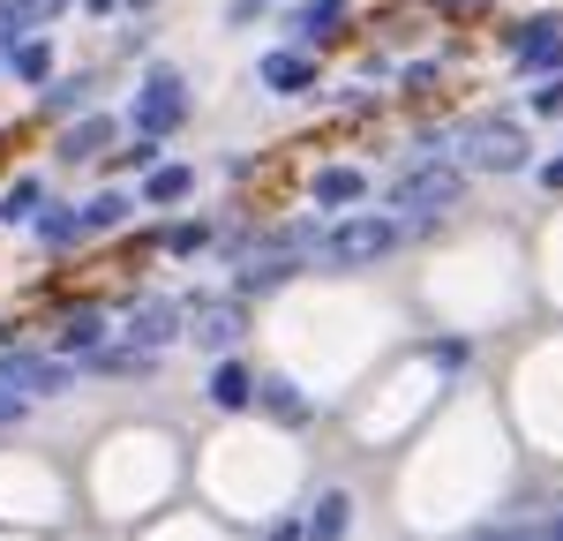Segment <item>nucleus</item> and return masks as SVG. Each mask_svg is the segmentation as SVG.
Segmentation results:
<instances>
[{"label": "nucleus", "instance_id": "obj_12", "mask_svg": "<svg viewBox=\"0 0 563 541\" xmlns=\"http://www.w3.org/2000/svg\"><path fill=\"white\" fill-rule=\"evenodd\" d=\"M106 143H113V121H106V113H84L76 129L60 135V166H84V158H106Z\"/></svg>", "mask_w": 563, "mask_h": 541}, {"label": "nucleus", "instance_id": "obj_9", "mask_svg": "<svg viewBox=\"0 0 563 541\" xmlns=\"http://www.w3.org/2000/svg\"><path fill=\"white\" fill-rule=\"evenodd\" d=\"M346 527H353V496L323 489L316 504H308V519H301V541H346Z\"/></svg>", "mask_w": 563, "mask_h": 541}, {"label": "nucleus", "instance_id": "obj_4", "mask_svg": "<svg viewBox=\"0 0 563 541\" xmlns=\"http://www.w3.org/2000/svg\"><path fill=\"white\" fill-rule=\"evenodd\" d=\"M459 158L474 166V174H519L526 166V135L511 121H474V129L459 135Z\"/></svg>", "mask_w": 563, "mask_h": 541}, {"label": "nucleus", "instance_id": "obj_31", "mask_svg": "<svg viewBox=\"0 0 563 541\" xmlns=\"http://www.w3.org/2000/svg\"><path fill=\"white\" fill-rule=\"evenodd\" d=\"M271 541H301V519H286V527H278V534H271Z\"/></svg>", "mask_w": 563, "mask_h": 541}, {"label": "nucleus", "instance_id": "obj_17", "mask_svg": "<svg viewBox=\"0 0 563 541\" xmlns=\"http://www.w3.org/2000/svg\"><path fill=\"white\" fill-rule=\"evenodd\" d=\"M256 399L271 406L278 421H294V429H301V421H308V399H301V391H294V384H286V376H271V384H256Z\"/></svg>", "mask_w": 563, "mask_h": 541}, {"label": "nucleus", "instance_id": "obj_6", "mask_svg": "<svg viewBox=\"0 0 563 541\" xmlns=\"http://www.w3.org/2000/svg\"><path fill=\"white\" fill-rule=\"evenodd\" d=\"M180 323H188V316H180V301H135L121 331H129V346H151V354H166V346L180 339Z\"/></svg>", "mask_w": 563, "mask_h": 541}, {"label": "nucleus", "instance_id": "obj_18", "mask_svg": "<svg viewBox=\"0 0 563 541\" xmlns=\"http://www.w3.org/2000/svg\"><path fill=\"white\" fill-rule=\"evenodd\" d=\"M31 225H38V241H45V249H68V241H84V233H90L84 211H38Z\"/></svg>", "mask_w": 563, "mask_h": 541}, {"label": "nucleus", "instance_id": "obj_5", "mask_svg": "<svg viewBox=\"0 0 563 541\" xmlns=\"http://www.w3.org/2000/svg\"><path fill=\"white\" fill-rule=\"evenodd\" d=\"M188 331H180V339H196V346H203V354H233V346H241V331H249V323H241V301H188Z\"/></svg>", "mask_w": 563, "mask_h": 541}, {"label": "nucleus", "instance_id": "obj_25", "mask_svg": "<svg viewBox=\"0 0 563 541\" xmlns=\"http://www.w3.org/2000/svg\"><path fill=\"white\" fill-rule=\"evenodd\" d=\"M533 113H563V68H556L541 90H533Z\"/></svg>", "mask_w": 563, "mask_h": 541}, {"label": "nucleus", "instance_id": "obj_24", "mask_svg": "<svg viewBox=\"0 0 563 541\" xmlns=\"http://www.w3.org/2000/svg\"><path fill=\"white\" fill-rule=\"evenodd\" d=\"M421 361H435V368H466V339H429Z\"/></svg>", "mask_w": 563, "mask_h": 541}, {"label": "nucleus", "instance_id": "obj_27", "mask_svg": "<svg viewBox=\"0 0 563 541\" xmlns=\"http://www.w3.org/2000/svg\"><path fill=\"white\" fill-rule=\"evenodd\" d=\"M8 421H23V391H0V429Z\"/></svg>", "mask_w": 563, "mask_h": 541}, {"label": "nucleus", "instance_id": "obj_29", "mask_svg": "<svg viewBox=\"0 0 563 541\" xmlns=\"http://www.w3.org/2000/svg\"><path fill=\"white\" fill-rule=\"evenodd\" d=\"M256 8H271V0H233V23H249Z\"/></svg>", "mask_w": 563, "mask_h": 541}, {"label": "nucleus", "instance_id": "obj_26", "mask_svg": "<svg viewBox=\"0 0 563 541\" xmlns=\"http://www.w3.org/2000/svg\"><path fill=\"white\" fill-rule=\"evenodd\" d=\"M121 166H158V135H135L129 151H121Z\"/></svg>", "mask_w": 563, "mask_h": 541}, {"label": "nucleus", "instance_id": "obj_19", "mask_svg": "<svg viewBox=\"0 0 563 541\" xmlns=\"http://www.w3.org/2000/svg\"><path fill=\"white\" fill-rule=\"evenodd\" d=\"M84 225H90V233H113V225H129V196H121V188L90 196V203H84Z\"/></svg>", "mask_w": 563, "mask_h": 541}, {"label": "nucleus", "instance_id": "obj_15", "mask_svg": "<svg viewBox=\"0 0 563 541\" xmlns=\"http://www.w3.org/2000/svg\"><path fill=\"white\" fill-rule=\"evenodd\" d=\"M106 331H113V323H106L98 309H76L68 323H60V354H68V361H90L98 346H106Z\"/></svg>", "mask_w": 563, "mask_h": 541}, {"label": "nucleus", "instance_id": "obj_11", "mask_svg": "<svg viewBox=\"0 0 563 541\" xmlns=\"http://www.w3.org/2000/svg\"><path fill=\"white\" fill-rule=\"evenodd\" d=\"M203 391H211L218 413H241V406L256 399V376H249V368H241L233 354H218V368H211V384H203Z\"/></svg>", "mask_w": 563, "mask_h": 541}, {"label": "nucleus", "instance_id": "obj_30", "mask_svg": "<svg viewBox=\"0 0 563 541\" xmlns=\"http://www.w3.org/2000/svg\"><path fill=\"white\" fill-rule=\"evenodd\" d=\"M541 180H549V188H563V158H549V166H541Z\"/></svg>", "mask_w": 563, "mask_h": 541}, {"label": "nucleus", "instance_id": "obj_22", "mask_svg": "<svg viewBox=\"0 0 563 541\" xmlns=\"http://www.w3.org/2000/svg\"><path fill=\"white\" fill-rule=\"evenodd\" d=\"M203 241H211V225H196V219L166 225V249H174V256H196V249H203Z\"/></svg>", "mask_w": 563, "mask_h": 541}, {"label": "nucleus", "instance_id": "obj_14", "mask_svg": "<svg viewBox=\"0 0 563 541\" xmlns=\"http://www.w3.org/2000/svg\"><path fill=\"white\" fill-rule=\"evenodd\" d=\"M188 188H196V166H151L143 174V203L151 211H174V203H188Z\"/></svg>", "mask_w": 563, "mask_h": 541}, {"label": "nucleus", "instance_id": "obj_20", "mask_svg": "<svg viewBox=\"0 0 563 541\" xmlns=\"http://www.w3.org/2000/svg\"><path fill=\"white\" fill-rule=\"evenodd\" d=\"M45 361L38 354H0V391H38Z\"/></svg>", "mask_w": 563, "mask_h": 541}, {"label": "nucleus", "instance_id": "obj_23", "mask_svg": "<svg viewBox=\"0 0 563 541\" xmlns=\"http://www.w3.org/2000/svg\"><path fill=\"white\" fill-rule=\"evenodd\" d=\"M45 106H53V113H68V106H90V84H84V76H68V84L45 90Z\"/></svg>", "mask_w": 563, "mask_h": 541}, {"label": "nucleus", "instance_id": "obj_2", "mask_svg": "<svg viewBox=\"0 0 563 541\" xmlns=\"http://www.w3.org/2000/svg\"><path fill=\"white\" fill-rule=\"evenodd\" d=\"M459 196H466V174L443 166V158H429V166H413V174L390 180V211H451Z\"/></svg>", "mask_w": 563, "mask_h": 541}, {"label": "nucleus", "instance_id": "obj_3", "mask_svg": "<svg viewBox=\"0 0 563 541\" xmlns=\"http://www.w3.org/2000/svg\"><path fill=\"white\" fill-rule=\"evenodd\" d=\"M129 121H135V135H174L180 121H188V90H180L174 68H151V76H143Z\"/></svg>", "mask_w": 563, "mask_h": 541}, {"label": "nucleus", "instance_id": "obj_7", "mask_svg": "<svg viewBox=\"0 0 563 541\" xmlns=\"http://www.w3.org/2000/svg\"><path fill=\"white\" fill-rule=\"evenodd\" d=\"M511 60L519 68H563V15H533V23H519V38H511Z\"/></svg>", "mask_w": 563, "mask_h": 541}, {"label": "nucleus", "instance_id": "obj_16", "mask_svg": "<svg viewBox=\"0 0 563 541\" xmlns=\"http://www.w3.org/2000/svg\"><path fill=\"white\" fill-rule=\"evenodd\" d=\"M38 211H45V180H31V174H23L15 188H8V196H0V219H8V225H31Z\"/></svg>", "mask_w": 563, "mask_h": 541}, {"label": "nucleus", "instance_id": "obj_8", "mask_svg": "<svg viewBox=\"0 0 563 541\" xmlns=\"http://www.w3.org/2000/svg\"><path fill=\"white\" fill-rule=\"evenodd\" d=\"M263 90H278V98H301L308 84H316V60H308L301 45H286V53H263Z\"/></svg>", "mask_w": 563, "mask_h": 541}, {"label": "nucleus", "instance_id": "obj_21", "mask_svg": "<svg viewBox=\"0 0 563 541\" xmlns=\"http://www.w3.org/2000/svg\"><path fill=\"white\" fill-rule=\"evenodd\" d=\"M8 68H15V84H45V76H53V53L31 38V45H15V53H8Z\"/></svg>", "mask_w": 563, "mask_h": 541}, {"label": "nucleus", "instance_id": "obj_13", "mask_svg": "<svg viewBox=\"0 0 563 541\" xmlns=\"http://www.w3.org/2000/svg\"><path fill=\"white\" fill-rule=\"evenodd\" d=\"M361 196H368V174H361V166H323V174H316V203H323V211H353Z\"/></svg>", "mask_w": 563, "mask_h": 541}, {"label": "nucleus", "instance_id": "obj_1", "mask_svg": "<svg viewBox=\"0 0 563 541\" xmlns=\"http://www.w3.org/2000/svg\"><path fill=\"white\" fill-rule=\"evenodd\" d=\"M390 249H398V225L384 219V211H353V219H339L331 233H323V256L339 270H361V264H384Z\"/></svg>", "mask_w": 563, "mask_h": 541}, {"label": "nucleus", "instance_id": "obj_28", "mask_svg": "<svg viewBox=\"0 0 563 541\" xmlns=\"http://www.w3.org/2000/svg\"><path fill=\"white\" fill-rule=\"evenodd\" d=\"M474 541H541V534H533V527H511V534H504V527H488V534H474Z\"/></svg>", "mask_w": 563, "mask_h": 541}, {"label": "nucleus", "instance_id": "obj_10", "mask_svg": "<svg viewBox=\"0 0 563 541\" xmlns=\"http://www.w3.org/2000/svg\"><path fill=\"white\" fill-rule=\"evenodd\" d=\"M346 31V0H301L294 8V38L301 45H331Z\"/></svg>", "mask_w": 563, "mask_h": 541}]
</instances>
